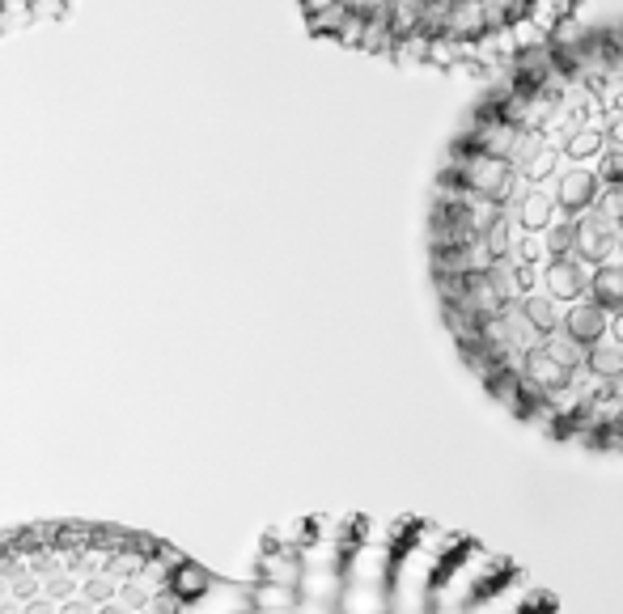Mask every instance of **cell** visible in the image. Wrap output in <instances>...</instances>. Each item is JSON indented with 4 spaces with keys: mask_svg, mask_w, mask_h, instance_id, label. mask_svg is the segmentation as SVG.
Masks as SVG:
<instances>
[{
    "mask_svg": "<svg viewBox=\"0 0 623 614\" xmlns=\"http://www.w3.org/2000/svg\"><path fill=\"white\" fill-rule=\"evenodd\" d=\"M602 132V128H598ZM513 174L547 221L509 233L450 187H433L429 272L462 365L513 420L547 441L623 458V144Z\"/></svg>",
    "mask_w": 623,
    "mask_h": 614,
    "instance_id": "obj_1",
    "label": "cell"
},
{
    "mask_svg": "<svg viewBox=\"0 0 623 614\" xmlns=\"http://www.w3.org/2000/svg\"><path fill=\"white\" fill-rule=\"evenodd\" d=\"M221 614H564L509 555L412 513L272 526Z\"/></svg>",
    "mask_w": 623,
    "mask_h": 614,
    "instance_id": "obj_2",
    "label": "cell"
},
{
    "mask_svg": "<svg viewBox=\"0 0 623 614\" xmlns=\"http://www.w3.org/2000/svg\"><path fill=\"white\" fill-rule=\"evenodd\" d=\"M234 576L119 521L0 534V614H221Z\"/></svg>",
    "mask_w": 623,
    "mask_h": 614,
    "instance_id": "obj_3",
    "label": "cell"
}]
</instances>
